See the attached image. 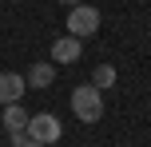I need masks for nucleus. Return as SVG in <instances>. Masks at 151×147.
<instances>
[{
  "label": "nucleus",
  "instance_id": "f257e3e1",
  "mask_svg": "<svg viewBox=\"0 0 151 147\" xmlns=\"http://www.w3.org/2000/svg\"><path fill=\"white\" fill-rule=\"evenodd\" d=\"M72 111H76V119H83V123H96V119L104 115V95H99V87H91V84L76 87L72 92Z\"/></svg>",
  "mask_w": 151,
  "mask_h": 147
},
{
  "label": "nucleus",
  "instance_id": "f03ea898",
  "mask_svg": "<svg viewBox=\"0 0 151 147\" xmlns=\"http://www.w3.org/2000/svg\"><path fill=\"white\" fill-rule=\"evenodd\" d=\"M68 32L76 40H88V36H96L99 32V12L91 4H72V12H68Z\"/></svg>",
  "mask_w": 151,
  "mask_h": 147
},
{
  "label": "nucleus",
  "instance_id": "7ed1b4c3",
  "mask_svg": "<svg viewBox=\"0 0 151 147\" xmlns=\"http://www.w3.org/2000/svg\"><path fill=\"white\" fill-rule=\"evenodd\" d=\"M28 135H32L36 143H56V139L64 135V127H60V119H56V115L40 111V115H32V119H28Z\"/></svg>",
  "mask_w": 151,
  "mask_h": 147
},
{
  "label": "nucleus",
  "instance_id": "20e7f679",
  "mask_svg": "<svg viewBox=\"0 0 151 147\" xmlns=\"http://www.w3.org/2000/svg\"><path fill=\"white\" fill-rule=\"evenodd\" d=\"M24 87H28V80L24 76H16V72H0V103H20V95H24Z\"/></svg>",
  "mask_w": 151,
  "mask_h": 147
},
{
  "label": "nucleus",
  "instance_id": "39448f33",
  "mask_svg": "<svg viewBox=\"0 0 151 147\" xmlns=\"http://www.w3.org/2000/svg\"><path fill=\"white\" fill-rule=\"evenodd\" d=\"M72 60H80V40L76 36H60L52 44V64H72Z\"/></svg>",
  "mask_w": 151,
  "mask_h": 147
},
{
  "label": "nucleus",
  "instance_id": "423d86ee",
  "mask_svg": "<svg viewBox=\"0 0 151 147\" xmlns=\"http://www.w3.org/2000/svg\"><path fill=\"white\" fill-rule=\"evenodd\" d=\"M28 119H32V115L20 108V103H8V108H4V119H0V123H4L12 135H20V131H28Z\"/></svg>",
  "mask_w": 151,
  "mask_h": 147
},
{
  "label": "nucleus",
  "instance_id": "0eeeda50",
  "mask_svg": "<svg viewBox=\"0 0 151 147\" xmlns=\"http://www.w3.org/2000/svg\"><path fill=\"white\" fill-rule=\"evenodd\" d=\"M24 80H28L32 87H48V84L56 80V68H52V64H32V68H28V76H24Z\"/></svg>",
  "mask_w": 151,
  "mask_h": 147
},
{
  "label": "nucleus",
  "instance_id": "6e6552de",
  "mask_svg": "<svg viewBox=\"0 0 151 147\" xmlns=\"http://www.w3.org/2000/svg\"><path fill=\"white\" fill-rule=\"evenodd\" d=\"M111 84H115V68H111V64H99V68H96V76H91V87L107 92Z\"/></svg>",
  "mask_w": 151,
  "mask_h": 147
},
{
  "label": "nucleus",
  "instance_id": "1a4fd4ad",
  "mask_svg": "<svg viewBox=\"0 0 151 147\" xmlns=\"http://www.w3.org/2000/svg\"><path fill=\"white\" fill-rule=\"evenodd\" d=\"M24 147H48V143H36V139H28V143H24Z\"/></svg>",
  "mask_w": 151,
  "mask_h": 147
},
{
  "label": "nucleus",
  "instance_id": "9d476101",
  "mask_svg": "<svg viewBox=\"0 0 151 147\" xmlns=\"http://www.w3.org/2000/svg\"><path fill=\"white\" fill-rule=\"evenodd\" d=\"M64 4H83V0H64Z\"/></svg>",
  "mask_w": 151,
  "mask_h": 147
},
{
  "label": "nucleus",
  "instance_id": "9b49d317",
  "mask_svg": "<svg viewBox=\"0 0 151 147\" xmlns=\"http://www.w3.org/2000/svg\"><path fill=\"white\" fill-rule=\"evenodd\" d=\"M0 127H4V123H0Z\"/></svg>",
  "mask_w": 151,
  "mask_h": 147
}]
</instances>
